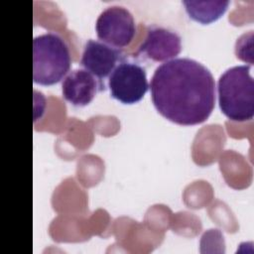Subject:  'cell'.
Returning <instances> with one entry per match:
<instances>
[{"instance_id": "obj_3", "label": "cell", "mask_w": 254, "mask_h": 254, "mask_svg": "<svg viewBox=\"0 0 254 254\" xmlns=\"http://www.w3.org/2000/svg\"><path fill=\"white\" fill-rule=\"evenodd\" d=\"M68 47L56 33H46L33 41V79L40 85H53L70 68Z\"/></svg>"}, {"instance_id": "obj_9", "label": "cell", "mask_w": 254, "mask_h": 254, "mask_svg": "<svg viewBox=\"0 0 254 254\" xmlns=\"http://www.w3.org/2000/svg\"><path fill=\"white\" fill-rule=\"evenodd\" d=\"M229 1H183L189 16L201 24H209L219 19L227 10Z\"/></svg>"}, {"instance_id": "obj_7", "label": "cell", "mask_w": 254, "mask_h": 254, "mask_svg": "<svg viewBox=\"0 0 254 254\" xmlns=\"http://www.w3.org/2000/svg\"><path fill=\"white\" fill-rule=\"evenodd\" d=\"M120 53L115 48L99 41H86L80 60V64L91 74L104 78L116 66Z\"/></svg>"}, {"instance_id": "obj_5", "label": "cell", "mask_w": 254, "mask_h": 254, "mask_svg": "<svg viewBox=\"0 0 254 254\" xmlns=\"http://www.w3.org/2000/svg\"><path fill=\"white\" fill-rule=\"evenodd\" d=\"M99 40L113 48L128 46L136 32V25L131 12L125 7L113 5L104 9L95 24Z\"/></svg>"}, {"instance_id": "obj_4", "label": "cell", "mask_w": 254, "mask_h": 254, "mask_svg": "<svg viewBox=\"0 0 254 254\" xmlns=\"http://www.w3.org/2000/svg\"><path fill=\"white\" fill-rule=\"evenodd\" d=\"M108 87L116 100L134 104L144 97L149 88L146 70L138 64L122 62L109 74Z\"/></svg>"}, {"instance_id": "obj_6", "label": "cell", "mask_w": 254, "mask_h": 254, "mask_svg": "<svg viewBox=\"0 0 254 254\" xmlns=\"http://www.w3.org/2000/svg\"><path fill=\"white\" fill-rule=\"evenodd\" d=\"M182 51V39L174 31L153 26L147 31L139 53L154 62H167L176 58Z\"/></svg>"}, {"instance_id": "obj_2", "label": "cell", "mask_w": 254, "mask_h": 254, "mask_svg": "<svg viewBox=\"0 0 254 254\" xmlns=\"http://www.w3.org/2000/svg\"><path fill=\"white\" fill-rule=\"evenodd\" d=\"M218 103L222 113L233 121H246L254 115V80L250 65L226 69L217 82Z\"/></svg>"}, {"instance_id": "obj_1", "label": "cell", "mask_w": 254, "mask_h": 254, "mask_svg": "<svg viewBox=\"0 0 254 254\" xmlns=\"http://www.w3.org/2000/svg\"><path fill=\"white\" fill-rule=\"evenodd\" d=\"M151 98L166 119L184 126L204 122L215 103V82L210 70L190 58L159 65L151 78Z\"/></svg>"}, {"instance_id": "obj_8", "label": "cell", "mask_w": 254, "mask_h": 254, "mask_svg": "<svg viewBox=\"0 0 254 254\" xmlns=\"http://www.w3.org/2000/svg\"><path fill=\"white\" fill-rule=\"evenodd\" d=\"M64 98L75 106H85L91 102L97 92V81L86 69H73L62 84Z\"/></svg>"}]
</instances>
